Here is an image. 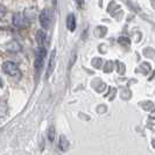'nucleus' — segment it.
<instances>
[{
    "instance_id": "1a4fd4ad",
    "label": "nucleus",
    "mask_w": 155,
    "mask_h": 155,
    "mask_svg": "<svg viewBox=\"0 0 155 155\" xmlns=\"http://www.w3.org/2000/svg\"><path fill=\"white\" fill-rule=\"evenodd\" d=\"M8 112V105L5 101H0V118L6 117Z\"/></svg>"
},
{
    "instance_id": "f03ea898",
    "label": "nucleus",
    "mask_w": 155,
    "mask_h": 155,
    "mask_svg": "<svg viewBox=\"0 0 155 155\" xmlns=\"http://www.w3.org/2000/svg\"><path fill=\"white\" fill-rule=\"evenodd\" d=\"M40 23L43 29H49L53 23V13L50 9H43L39 16Z\"/></svg>"
},
{
    "instance_id": "20e7f679",
    "label": "nucleus",
    "mask_w": 155,
    "mask_h": 155,
    "mask_svg": "<svg viewBox=\"0 0 155 155\" xmlns=\"http://www.w3.org/2000/svg\"><path fill=\"white\" fill-rule=\"evenodd\" d=\"M13 25L16 28H26L29 26V19L21 13H15L13 15Z\"/></svg>"
},
{
    "instance_id": "6e6552de",
    "label": "nucleus",
    "mask_w": 155,
    "mask_h": 155,
    "mask_svg": "<svg viewBox=\"0 0 155 155\" xmlns=\"http://www.w3.org/2000/svg\"><path fill=\"white\" fill-rule=\"evenodd\" d=\"M60 149L62 150V152H65V150H68V148H69V141L68 139L64 137V135H61L60 137Z\"/></svg>"
},
{
    "instance_id": "9d476101",
    "label": "nucleus",
    "mask_w": 155,
    "mask_h": 155,
    "mask_svg": "<svg viewBox=\"0 0 155 155\" xmlns=\"http://www.w3.org/2000/svg\"><path fill=\"white\" fill-rule=\"evenodd\" d=\"M48 139H49V141H54V139H55L54 126H50V127H49V130H48Z\"/></svg>"
},
{
    "instance_id": "f8f14e48",
    "label": "nucleus",
    "mask_w": 155,
    "mask_h": 155,
    "mask_svg": "<svg viewBox=\"0 0 155 155\" xmlns=\"http://www.w3.org/2000/svg\"><path fill=\"white\" fill-rule=\"evenodd\" d=\"M7 11H6V7H4L2 5H0V19H2L4 16L6 15Z\"/></svg>"
},
{
    "instance_id": "0eeeda50",
    "label": "nucleus",
    "mask_w": 155,
    "mask_h": 155,
    "mask_svg": "<svg viewBox=\"0 0 155 155\" xmlns=\"http://www.w3.org/2000/svg\"><path fill=\"white\" fill-rule=\"evenodd\" d=\"M55 56H56V51L53 50L51 55H50V60H49V65H48V72H47V76L49 77L51 75V72L54 71L55 68Z\"/></svg>"
},
{
    "instance_id": "39448f33",
    "label": "nucleus",
    "mask_w": 155,
    "mask_h": 155,
    "mask_svg": "<svg viewBox=\"0 0 155 155\" xmlns=\"http://www.w3.org/2000/svg\"><path fill=\"white\" fill-rule=\"evenodd\" d=\"M67 28L70 31H74L76 29V18L74 14H69L67 16Z\"/></svg>"
},
{
    "instance_id": "423d86ee",
    "label": "nucleus",
    "mask_w": 155,
    "mask_h": 155,
    "mask_svg": "<svg viewBox=\"0 0 155 155\" xmlns=\"http://www.w3.org/2000/svg\"><path fill=\"white\" fill-rule=\"evenodd\" d=\"M36 41L40 47H45L47 42V35L43 31H38L36 33Z\"/></svg>"
},
{
    "instance_id": "9b49d317",
    "label": "nucleus",
    "mask_w": 155,
    "mask_h": 155,
    "mask_svg": "<svg viewBox=\"0 0 155 155\" xmlns=\"http://www.w3.org/2000/svg\"><path fill=\"white\" fill-rule=\"evenodd\" d=\"M119 43L125 45V46H128L131 42H130V39H127V38H120V39H119Z\"/></svg>"
},
{
    "instance_id": "7ed1b4c3",
    "label": "nucleus",
    "mask_w": 155,
    "mask_h": 155,
    "mask_svg": "<svg viewBox=\"0 0 155 155\" xmlns=\"http://www.w3.org/2000/svg\"><path fill=\"white\" fill-rule=\"evenodd\" d=\"M47 50L46 47H39L36 50V57H35V70L40 72L43 65H45V58H46Z\"/></svg>"
},
{
    "instance_id": "f257e3e1",
    "label": "nucleus",
    "mask_w": 155,
    "mask_h": 155,
    "mask_svg": "<svg viewBox=\"0 0 155 155\" xmlns=\"http://www.w3.org/2000/svg\"><path fill=\"white\" fill-rule=\"evenodd\" d=\"M2 70L4 72L8 75V76H12V77H16L20 78L21 77V72H20V69L18 68L14 62H11V61H7L2 64Z\"/></svg>"
}]
</instances>
